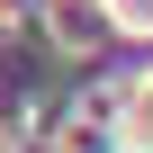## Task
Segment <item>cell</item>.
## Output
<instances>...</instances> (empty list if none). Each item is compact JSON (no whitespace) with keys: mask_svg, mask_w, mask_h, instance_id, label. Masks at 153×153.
<instances>
[{"mask_svg":"<svg viewBox=\"0 0 153 153\" xmlns=\"http://www.w3.org/2000/svg\"><path fill=\"white\" fill-rule=\"evenodd\" d=\"M126 153H153V99L135 108V126H126Z\"/></svg>","mask_w":153,"mask_h":153,"instance_id":"obj_1","label":"cell"}]
</instances>
